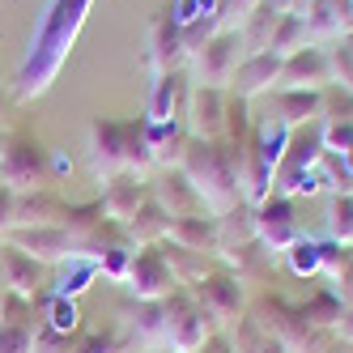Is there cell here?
<instances>
[{
	"label": "cell",
	"instance_id": "cell-48",
	"mask_svg": "<svg viewBox=\"0 0 353 353\" xmlns=\"http://www.w3.org/2000/svg\"><path fill=\"white\" fill-rule=\"evenodd\" d=\"M5 137H9V132H5V128H0V154H5Z\"/></svg>",
	"mask_w": 353,
	"mask_h": 353
},
{
	"label": "cell",
	"instance_id": "cell-18",
	"mask_svg": "<svg viewBox=\"0 0 353 353\" xmlns=\"http://www.w3.org/2000/svg\"><path fill=\"white\" fill-rule=\"evenodd\" d=\"M276 85H281V56H272V52H251L243 56L239 72H234V81H230V94L239 98H260V94H272Z\"/></svg>",
	"mask_w": 353,
	"mask_h": 353
},
{
	"label": "cell",
	"instance_id": "cell-30",
	"mask_svg": "<svg viewBox=\"0 0 353 353\" xmlns=\"http://www.w3.org/2000/svg\"><path fill=\"white\" fill-rule=\"evenodd\" d=\"M315 39H311V30H307V21H302L298 13H285L281 21H276V30H272V39H268V52L272 56H294V52H302V47H311Z\"/></svg>",
	"mask_w": 353,
	"mask_h": 353
},
{
	"label": "cell",
	"instance_id": "cell-35",
	"mask_svg": "<svg viewBox=\"0 0 353 353\" xmlns=\"http://www.w3.org/2000/svg\"><path fill=\"white\" fill-rule=\"evenodd\" d=\"M285 264H290V272H298V276H315V272H323V247H319L315 239L302 234V239L285 251Z\"/></svg>",
	"mask_w": 353,
	"mask_h": 353
},
{
	"label": "cell",
	"instance_id": "cell-23",
	"mask_svg": "<svg viewBox=\"0 0 353 353\" xmlns=\"http://www.w3.org/2000/svg\"><path fill=\"white\" fill-rule=\"evenodd\" d=\"M64 213H68V200L56 188L17 192V225H64Z\"/></svg>",
	"mask_w": 353,
	"mask_h": 353
},
{
	"label": "cell",
	"instance_id": "cell-1",
	"mask_svg": "<svg viewBox=\"0 0 353 353\" xmlns=\"http://www.w3.org/2000/svg\"><path fill=\"white\" fill-rule=\"evenodd\" d=\"M90 9H94V0H47V9L39 13V26L30 34L26 56H21V64L13 72V94L21 103H30V98L52 90L60 68L68 64V52L81 34Z\"/></svg>",
	"mask_w": 353,
	"mask_h": 353
},
{
	"label": "cell",
	"instance_id": "cell-43",
	"mask_svg": "<svg viewBox=\"0 0 353 353\" xmlns=\"http://www.w3.org/2000/svg\"><path fill=\"white\" fill-rule=\"evenodd\" d=\"M13 225H17V192L0 183V239H5Z\"/></svg>",
	"mask_w": 353,
	"mask_h": 353
},
{
	"label": "cell",
	"instance_id": "cell-15",
	"mask_svg": "<svg viewBox=\"0 0 353 353\" xmlns=\"http://www.w3.org/2000/svg\"><path fill=\"white\" fill-rule=\"evenodd\" d=\"M0 285L21 298H39L47 290V264L17 251L13 243H0Z\"/></svg>",
	"mask_w": 353,
	"mask_h": 353
},
{
	"label": "cell",
	"instance_id": "cell-41",
	"mask_svg": "<svg viewBox=\"0 0 353 353\" xmlns=\"http://www.w3.org/2000/svg\"><path fill=\"white\" fill-rule=\"evenodd\" d=\"M72 345H77V336L56 332V327H47L39 319V327H34V353H72Z\"/></svg>",
	"mask_w": 353,
	"mask_h": 353
},
{
	"label": "cell",
	"instance_id": "cell-36",
	"mask_svg": "<svg viewBox=\"0 0 353 353\" xmlns=\"http://www.w3.org/2000/svg\"><path fill=\"white\" fill-rule=\"evenodd\" d=\"M94 276H98V264H94V260H68V272H64L47 294H60V298H72V302H77V294L90 290Z\"/></svg>",
	"mask_w": 353,
	"mask_h": 353
},
{
	"label": "cell",
	"instance_id": "cell-14",
	"mask_svg": "<svg viewBox=\"0 0 353 353\" xmlns=\"http://www.w3.org/2000/svg\"><path fill=\"white\" fill-rule=\"evenodd\" d=\"M149 196H154L158 205L170 213V221L209 213V209H205V200H200V192L192 188V179H188V174H183L179 166H166V170H158V179L149 183Z\"/></svg>",
	"mask_w": 353,
	"mask_h": 353
},
{
	"label": "cell",
	"instance_id": "cell-26",
	"mask_svg": "<svg viewBox=\"0 0 353 353\" xmlns=\"http://www.w3.org/2000/svg\"><path fill=\"white\" fill-rule=\"evenodd\" d=\"M154 247L162 251V260H166V268L174 272V281H179V285H196L209 268H217V256H200V251H188L179 243H170V239H162Z\"/></svg>",
	"mask_w": 353,
	"mask_h": 353
},
{
	"label": "cell",
	"instance_id": "cell-51",
	"mask_svg": "<svg viewBox=\"0 0 353 353\" xmlns=\"http://www.w3.org/2000/svg\"><path fill=\"white\" fill-rule=\"evenodd\" d=\"M200 353H205V349H200Z\"/></svg>",
	"mask_w": 353,
	"mask_h": 353
},
{
	"label": "cell",
	"instance_id": "cell-2",
	"mask_svg": "<svg viewBox=\"0 0 353 353\" xmlns=\"http://www.w3.org/2000/svg\"><path fill=\"white\" fill-rule=\"evenodd\" d=\"M90 174L98 183H111L119 174H149L154 158L145 145V119H111L98 115L90 119Z\"/></svg>",
	"mask_w": 353,
	"mask_h": 353
},
{
	"label": "cell",
	"instance_id": "cell-40",
	"mask_svg": "<svg viewBox=\"0 0 353 353\" xmlns=\"http://www.w3.org/2000/svg\"><path fill=\"white\" fill-rule=\"evenodd\" d=\"M256 9H260V0H217V26L221 30H239Z\"/></svg>",
	"mask_w": 353,
	"mask_h": 353
},
{
	"label": "cell",
	"instance_id": "cell-11",
	"mask_svg": "<svg viewBox=\"0 0 353 353\" xmlns=\"http://www.w3.org/2000/svg\"><path fill=\"white\" fill-rule=\"evenodd\" d=\"M123 285H128L132 302H162V298H170L174 290H179V281H174V272L166 268L158 247H137L128 281H123Z\"/></svg>",
	"mask_w": 353,
	"mask_h": 353
},
{
	"label": "cell",
	"instance_id": "cell-37",
	"mask_svg": "<svg viewBox=\"0 0 353 353\" xmlns=\"http://www.w3.org/2000/svg\"><path fill=\"white\" fill-rule=\"evenodd\" d=\"M132 256H137V243H115L111 251L98 256V272L123 285V281H128V268H132Z\"/></svg>",
	"mask_w": 353,
	"mask_h": 353
},
{
	"label": "cell",
	"instance_id": "cell-28",
	"mask_svg": "<svg viewBox=\"0 0 353 353\" xmlns=\"http://www.w3.org/2000/svg\"><path fill=\"white\" fill-rule=\"evenodd\" d=\"M225 341L234 345V353H285V345L272 332H264L251 315H239L230 327H225Z\"/></svg>",
	"mask_w": 353,
	"mask_h": 353
},
{
	"label": "cell",
	"instance_id": "cell-17",
	"mask_svg": "<svg viewBox=\"0 0 353 353\" xmlns=\"http://www.w3.org/2000/svg\"><path fill=\"white\" fill-rule=\"evenodd\" d=\"M302 21H307V30L319 47L349 39L353 34V0H307Z\"/></svg>",
	"mask_w": 353,
	"mask_h": 353
},
{
	"label": "cell",
	"instance_id": "cell-44",
	"mask_svg": "<svg viewBox=\"0 0 353 353\" xmlns=\"http://www.w3.org/2000/svg\"><path fill=\"white\" fill-rule=\"evenodd\" d=\"M327 285L336 290V298L345 302V307H353V264H349V268H345V272L336 276V281H327Z\"/></svg>",
	"mask_w": 353,
	"mask_h": 353
},
{
	"label": "cell",
	"instance_id": "cell-12",
	"mask_svg": "<svg viewBox=\"0 0 353 353\" xmlns=\"http://www.w3.org/2000/svg\"><path fill=\"white\" fill-rule=\"evenodd\" d=\"M225 103H230V90L192 85L188 115H183L188 137H196V141H221L225 137Z\"/></svg>",
	"mask_w": 353,
	"mask_h": 353
},
{
	"label": "cell",
	"instance_id": "cell-6",
	"mask_svg": "<svg viewBox=\"0 0 353 353\" xmlns=\"http://www.w3.org/2000/svg\"><path fill=\"white\" fill-rule=\"evenodd\" d=\"M162 311H166V349L170 353H200L217 336V323L196 307V298L183 285L170 298H162Z\"/></svg>",
	"mask_w": 353,
	"mask_h": 353
},
{
	"label": "cell",
	"instance_id": "cell-22",
	"mask_svg": "<svg viewBox=\"0 0 353 353\" xmlns=\"http://www.w3.org/2000/svg\"><path fill=\"white\" fill-rule=\"evenodd\" d=\"M149 200V179L145 174H119V179L103 183V196H98V205H103V217L107 221H128L141 205Z\"/></svg>",
	"mask_w": 353,
	"mask_h": 353
},
{
	"label": "cell",
	"instance_id": "cell-49",
	"mask_svg": "<svg viewBox=\"0 0 353 353\" xmlns=\"http://www.w3.org/2000/svg\"><path fill=\"white\" fill-rule=\"evenodd\" d=\"M349 196H353V188H349Z\"/></svg>",
	"mask_w": 353,
	"mask_h": 353
},
{
	"label": "cell",
	"instance_id": "cell-46",
	"mask_svg": "<svg viewBox=\"0 0 353 353\" xmlns=\"http://www.w3.org/2000/svg\"><path fill=\"white\" fill-rule=\"evenodd\" d=\"M5 107H9V94H5V85H0V128H5Z\"/></svg>",
	"mask_w": 353,
	"mask_h": 353
},
{
	"label": "cell",
	"instance_id": "cell-34",
	"mask_svg": "<svg viewBox=\"0 0 353 353\" xmlns=\"http://www.w3.org/2000/svg\"><path fill=\"white\" fill-rule=\"evenodd\" d=\"M72 353H128V336L119 327H81Z\"/></svg>",
	"mask_w": 353,
	"mask_h": 353
},
{
	"label": "cell",
	"instance_id": "cell-31",
	"mask_svg": "<svg viewBox=\"0 0 353 353\" xmlns=\"http://www.w3.org/2000/svg\"><path fill=\"white\" fill-rule=\"evenodd\" d=\"M281 17H285V13H276L272 5H264V0H260V9L239 26L247 56H251V52H268V39H272V30H276V21H281Z\"/></svg>",
	"mask_w": 353,
	"mask_h": 353
},
{
	"label": "cell",
	"instance_id": "cell-4",
	"mask_svg": "<svg viewBox=\"0 0 353 353\" xmlns=\"http://www.w3.org/2000/svg\"><path fill=\"white\" fill-rule=\"evenodd\" d=\"M0 183L13 192H39L52 188V149H43V141L30 128H9L5 154H0Z\"/></svg>",
	"mask_w": 353,
	"mask_h": 353
},
{
	"label": "cell",
	"instance_id": "cell-3",
	"mask_svg": "<svg viewBox=\"0 0 353 353\" xmlns=\"http://www.w3.org/2000/svg\"><path fill=\"white\" fill-rule=\"evenodd\" d=\"M179 170L192 179V188L200 192L205 209L213 217H221L225 209L243 205V188H239V154L225 141H188Z\"/></svg>",
	"mask_w": 353,
	"mask_h": 353
},
{
	"label": "cell",
	"instance_id": "cell-9",
	"mask_svg": "<svg viewBox=\"0 0 353 353\" xmlns=\"http://www.w3.org/2000/svg\"><path fill=\"white\" fill-rule=\"evenodd\" d=\"M145 56H149L154 77L183 72V64H188V39H183V26H179V13H174V9L154 13V21H149V39H145Z\"/></svg>",
	"mask_w": 353,
	"mask_h": 353
},
{
	"label": "cell",
	"instance_id": "cell-32",
	"mask_svg": "<svg viewBox=\"0 0 353 353\" xmlns=\"http://www.w3.org/2000/svg\"><path fill=\"white\" fill-rule=\"evenodd\" d=\"M327 234L341 247H353V196L349 192H332V200H327Z\"/></svg>",
	"mask_w": 353,
	"mask_h": 353
},
{
	"label": "cell",
	"instance_id": "cell-33",
	"mask_svg": "<svg viewBox=\"0 0 353 353\" xmlns=\"http://www.w3.org/2000/svg\"><path fill=\"white\" fill-rule=\"evenodd\" d=\"M302 311H307V319L311 323H319V327H336V319H341V311H345V302L336 298V290L332 285H319L307 302H298Z\"/></svg>",
	"mask_w": 353,
	"mask_h": 353
},
{
	"label": "cell",
	"instance_id": "cell-45",
	"mask_svg": "<svg viewBox=\"0 0 353 353\" xmlns=\"http://www.w3.org/2000/svg\"><path fill=\"white\" fill-rule=\"evenodd\" d=\"M332 332H336V341L353 345V307H345V311H341V319H336V327H332Z\"/></svg>",
	"mask_w": 353,
	"mask_h": 353
},
{
	"label": "cell",
	"instance_id": "cell-47",
	"mask_svg": "<svg viewBox=\"0 0 353 353\" xmlns=\"http://www.w3.org/2000/svg\"><path fill=\"white\" fill-rule=\"evenodd\" d=\"M341 162H345V170H349V179H353V149H349V154H341Z\"/></svg>",
	"mask_w": 353,
	"mask_h": 353
},
{
	"label": "cell",
	"instance_id": "cell-39",
	"mask_svg": "<svg viewBox=\"0 0 353 353\" xmlns=\"http://www.w3.org/2000/svg\"><path fill=\"white\" fill-rule=\"evenodd\" d=\"M323 123H353V90L345 85L323 90Z\"/></svg>",
	"mask_w": 353,
	"mask_h": 353
},
{
	"label": "cell",
	"instance_id": "cell-20",
	"mask_svg": "<svg viewBox=\"0 0 353 353\" xmlns=\"http://www.w3.org/2000/svg\"><path fill=\"white\" fill-rule=\"evenodd\" d=\"M272 260H276V256H272V251H268L260 239L217 251V264H221L225 272H234L243 285H264V281H268V272H272Z\"/></svg>",
	"mask_w": 353,
	"mask_h": 353
},
{
	"label": "cell",
	"instance_id": "cell-5",
	"mask_svg": "<svg viewBox=\"0 0 353 353\" xmlns=\"http://www.w3.org/2000/svg\"><path fill=\"white\" fill-rule=\"evenodd\" d=\"M183 290L196 298V307L217 323V332H225V327H230L239 315H247V307H251L247 285L239 281L234 272H225L221 264H217V268H209L196 285H183Z\"/></svg>",
	"mask_w": 353,
	"mask_h": 353
},
{
	"label": "cell",
	"instance_id": "cell-10",
	"mask_svg": "<svg viewBox=\"0 0 353 353\" xmlns=\"http://www.w3.org/2000/svg\"><path fill=\"white\" fill-rule=\"evenodd\" d=\"M256 239L272 251V256H285V251L302 239V221L290 196H264L256 205Z\"/></svg>",
	"mask_w": 353,
	"mask_h": 353
},
{
	"label": "cell",
	"instance_id": "cell-29",
	"mask_svg": "<svg viewBox=\"0 0 353 353\" xmlns=\"http://www.w3.org/2000/svg\"><path fill=\"white\" fill-rule=\"evenodd\" d=\"M256 239V205H234V209H225L221 217H217V243H221V251L225 247H239V243H251Z\"/></svg>",
	"mask_w": 353,
	"mask_h": 353
},
{
	"label": "cell",
	"instance_id": "cell-19",
	"mask_svg": "<svg viewBox=\"0 0 353 353\" xmlns=\"http://www.w3.org/2000/svg\"><path fill=\"white\" fill-rule=\"evenodd\" d=\"M281 128H307V123H323V90H272V111Z\"/></svg>",
	"mask_w": 353,
	"mask_h": 353
},
{
	"label": "cell",
	"instance_id": "cell-25",
	"mask_svg": "<svg viewBox=\"0 0 353 353\" xmlns=\"http://www.w3.org/2000/svg\"><path fill=\"white\" fill-rule=\"evenodd\" d=\"M170 243H179L188 251H200V256H217L221 243H217V217L213 213H200V217H179L170 221Z\"/></svg>",
	"mask_w": 353,
	"mask_h": 353
},
{
	"label": "cell",
	"instance_id": "cell-7",
	"mask_svg": "<svg viewBox=\"0 0 353 353\" xmlns=\"http://www.w3.org/2000/svg\"><path fill=\"white\" fill-rule=\"evenodd\" d=\"M247 56V47H243V34L239 30H217L213 39H205L196 47V52L188 56L192 64V77L196 85H217V90H230L234 81V72Z\"/></svg>",
	"mask_w": 353,
	"mask_h": 353
},
{
	"label": "cell",
	"instance_id": "cell-21",
	"mask_svg": "<svg viewBox=\"0 0 353 353\" xmlns=\"http://www.w3.org/2000/svg\"><path fill=\"white\" fill-rule=\"evenodd\" d=\"M188 98H192V81L183 72H166V77L154 81V94H149V107H145V119L149 123H174L188 115Z\"/></svg>",
	"mask_w": 353,
	"mask_h": 353
},
{
	"label": "cell",
	"instance_id": "cell-50",
	"mask_svg": "<svg viewBox=\"0 0 353 353\" xmlns=\"http://www.w3.org/2000/svg\"><path fill=\"white\" fill-rule=\"evenodd\" d=\"M0 243H5V239H0Z\"/></svg>",
	"mask_w": 353,
	"mask_h": 353
},
{
	"label": "cell",
	"instance_id": "cell-38",
	"mask_svg": "<svg viewBox=\"0 0 353 353\" xmlns=\"http://www.w3.org/2000/svg\"><path fill=\"white\" fill-rule=\"evenodd\" d=\"M323 52H327V68H332V85L353 90V43L336 39L332 47H323Z\"/></svg>",
	"mask_w": 353,
	"mask_h": 353
},
{
	"label": "cell",
	"instance_id": "cell-8",
	"mask_svg": "<svg viewBox=\"0 0 353 353\" xmlns=\"http://www.w3.org/2000/svg\"><path fill=\"white\" fill-rule=\"evenodd\" d=\"M5 243H13L17 251L34 256L39 264H68V260H81V247H77V234L68 225H17V230L5 234Z\"/></svg>",
	"mask_w": 353,
	"mask_h": 353
},
{
	"label": "cell",
	"instance_id": "cell-27",
	"mask_svg": "<svg viewBox=\"0 0 353 353\" xmlns=\"http://www.w3.org/2000/svg\"><path fill=\"white\" fill-rule=\"evenodd\" d=\"M123 230H128V239L137 243V247H154V243H162L166 234H170V213L158 205L154 196L145 200V205L123 221Z\"/></svg>",
	"mask_w": 353,
	"mask_h": 353
},
{
	"label": "cell",
	"instance_id": "cell-42",
	"mask_svg": "<svg viewBox=\"0 0 353 353\" xmlns=\"http://www.w3.org/2000/svg\"><path fill=\"white\" fill-rule=\"evenodd\" d=\"M0 353H34V327L0 323Z\"/></svg>",
	"mask_w": 353,
	"mask_h": 353
},
{
	"label": "cell",
	"instance_id": "cell-24",
	"mask_svg": "<svg viewBox=\"0 0 353 353\" xmlns=\"http://www.w3.org/2000/svg\"><path fill=\"white\" fill-rule=\"evenodd\" d=\"M141 119H145V115H141ZM188 141H192V137H188V128H183L179 119H174V123H149V119H145V145H149V158H154L158 170L179 166Z\"/></svg>",
	"mask_w": 353,
	"mask_h": 353
},
{
	"label": "cell",
	"instance_id": "cell-16",
	"mask_svg": "<svg viewBox=\"0 0 353 353\" xmlns=\"http://www.w3.org/2000/svg\"><path fill=\"white\" fill-rule=\"evenodd\" d=\"M327 85H332V68H327V52L319 43L281 60V85L276 90H327Z\"/></svg>",
	"mask_w": 353,
	"mask_h": 353
},
{
	"label": "cell",
	"instance_id": "cell-13",
	"mask_svg": "<svg viewBox=\"0 0 353 353\" xmlns=\"http://www.w3.org/2000/svg\"><path fill=\"white\" fill-rule=\"evenodd\" d=\"M119 315H123L119 332L128 336V349H141V353L166 349V311H162V302H128Z\"/></svg>",
	"mask_w": 353,
	"mask_h": 353
}]
</instances>
